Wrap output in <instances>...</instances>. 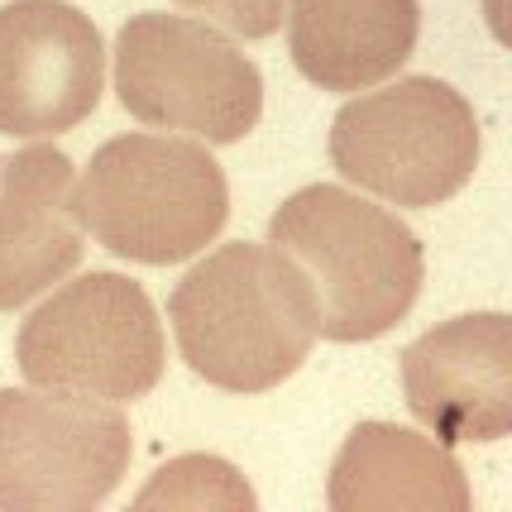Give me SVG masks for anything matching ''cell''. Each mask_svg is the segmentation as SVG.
Listing matches in <instances>:
<instances>
[{"label":"cell","mask_w":512,"mask_h":512,"mask_svg":"<svg viewBox=\"0 0 512 512\" xmlns=\"http://www.w3.org/2000/svg\"><path fill=\"white\" fill-rule=\"evenodd\" d=\"M168 321L187 369L225 393H268L316 345V297L302 268L273 245H221L173 297Z\"/></svg>","instance_id":"obj_1"},{"label":"cell","mask_w":512,"mask_h":512,"mask_svg":"<svg viewBox=\"0 0 512 512\" xmlns=\"http://www.w3.org/2000/svg\"><path fill=\"white\" fill-rule=\"evenodd\" d=\"M268 245L302 268L316 335L340 345L388 335L422 297L426 254L412 225L335 182L292 192L268 221Z\"/></svg>","instance_id":"obj_2"},{"label":"cell","mask_w":512,"mask_h":512,"mask_svg":"<svg viewBox=\"0 0 512 512\" xmlns=\"http://www.w3.org/2000/svg\"><path fill=\"white\" fill-rule=\"evenodd\" d=\"M82 225L96 245L134 264H182L230 221L221 163L192 139L115 134L77 182Z\"/></svg>","instance_id":"obj_3"},{"label":"cell","mask_w":512,"mask_h":512,"mask_svg":"<svg viewBox=\"0 0 512 512\" xmlns=\"http://www.w3.org/2000/svg\"><path fill=\"white\" fill-rule=\"evenodd\" d=\"M479 115L441 77H398L345 101L331 120V163L393 206H441L479 168Z\"/></svg>","instance_id":"obj_4"},{"label":"cell","mask_w":512,"mask_h":512,"mask_svg":"<svg viewBox=\"0 0 512 512\" xmlns=\"http://www.w3.org/2000/svg\"><path fill=\"white\" fill-rule=\"evenodd\" d=\"M20 374L34 388L96 402L149 398L163 379V321L154 297L125 273H82L34 307L15 335Z\"/></svg>","instance_id":"obj_5"},{"label":"cell","mask_w":512,"mask_h":512,"mask_svg":"<svg viewBox=\"0 0 512 512\" xmlns=\"http://www.w3.org/2000/svg\"><path fill=\"white\" fill-rule=\"evenodd\" d=\"M115 91L139 125L206 144H235L264 115L259 67L187 15H134L115 34Z\"/></svg>","instance_id":"obj_6"},{"label":"cell","mask_w":512,"mask_h":512,"mask_svg":"<svg viewBox=\"0 0 512 512\" xmlns=\"http://www.w3.org/2000/svg\"><path fill=\"white\" fill-rule=\"evenodd\" d=\"M130 422L111 402L77 393H0V508L82 512L130 474Z\"/></svg>","instance_id":"obj_7"},{"label":"cell","mask_w":512,"mask_h":512,"mask_svg":"<svg viewBox=\"0 0 512 512\" xmlns=\"http://www.w3.org/2000/svg\"><path fill=\"white\" fill-rule=\"evenodd\" d=\"M101 29L67 0L0 5V134L53 139L101 106Z\"/></svg>","instance_id":"obj_8"},{"label":"cell","mask_w":512,"mask_h":512,"mask_svg":"<svg viewBox=\"0 0 512 512\" xmlns=\"http://www.w3.org/2000/svg\"><path fill=\"white\" fill-rule=\"evenodd\" d=\"M407 412L441 446H489L512 431V321L469 312L402 350Z\"/></svg>","instance_id":"obj_9"},{"label":"cell","mask_w":512,"mask_h":512,"mask_svg":"<svg viewBox=\"0 0 512 512\" xmlns=\"http://www.w3.org/2000/svg\"><path fill=\"white\" fill-rule=\"evenodd\" d=\"M77 168L53 144L0 154V312H20L82 264Z\"/></svg>","instance_id":"obj_10"},{"label":"cell","mask_w":512,"mask_h":512,"mask_svg":"<svg viewBox=\"0 0 512 512\" xmlns=\"http://www.w3.org/2000/svg\"><path fill=\"white\" fill-rule=\"evenodd\" d=\"M417 0H292L288 48L297 72L321 91H369L417 48Z\"/></svg>","instance_id":"obj_11"},{"label":"cell","mask_w":512,"mask_h":512,"mask_svg":"<svg viewBox=\"0 0 512 512\" xmlns=\"http://www.w3.org/2000/svg\"><path fill=\"white\" fill-rule=\"evenodd\" d=\"M326 503L335 512H469L474 493L436 436L398 422H359L335 455Z\"/></svg>","instance_id":"obj_12"},{"label":"cell","mask_w":512,"mask_h":512,"mask_svg":"<svg viewBox=\"0 0 512 512\" xmlns=\"http://www.w3.org/2000/svg\"><path fill=\"white\" fill-rule=\"evenodd\" d=\"M139 508H154V503H178V508H254V493L249 484L211 455H182L173 465H163L154 474V484L134 498Z\"/></svg>","instance_id":"obj_13"},{"label":"cell","mask_w":512,"mask_h":512,"mask_svg":"<svg viewBox=\"0 0 512 512\" xmlns=\"http://www.w3.org/2000/svg\"><path fill=\"white\" fill-rule=\"evenodd\" d=\"M178 5L192 15H206L240 39H268L283 24V0H178Z\"/></svg>","instance_id":"obj_14"}]
</instances>
